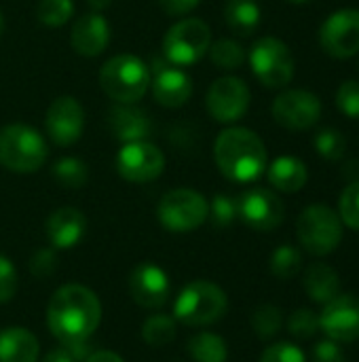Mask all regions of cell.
<instances>
[{
    "label": "cell",
    "mask_w": 359,
    "mask_h": 362,
    "mask_svg": "<svg viewBox=\"0 0 359 362\" xmlns=\"http://www.w3.org/2000/svg\"><path fill=\"white\" fill-rule=\"evenodd\" d=\"M53 178L66 189H80L89 180V168L76 157H61L53 163Z\"/></svg>",
    "instance_id": "83f0119b"
},
{
    "label": "cell",
    "mask_w": 359,
    "mask_h": 362,
    "mask_svg": "<svg viewBox=\"0 0 359 362\" xmlns=\"http://www.w3.org/2000/svg\"><path fill=\"white\" fill-rule=\"evenodd\" d=\"M322 49L336 59H349L359 53V11L341 8L332 13L320 30Z\"/></svg>",
    "instance_id": "9a60e30c"
},
{
    "label": "cell",
    "mask_w": 359,
    "mask_h": 362,
    "mask_svg": "<svg viewBox=\"0 0 359 362\" xmlns=\"http://www.w3.org/2000/svg\"><path fill=\"white\" fill-rule=\"evenodd\" d=\"M99 85L116 104H135L150 89V66L131 53L114 55L102 66Z\"/></svg>",
    "instance_id": "3957f363"
},
{
    "label": "cell",
    "mask_w": 359,
    "mask_h": 362,
    "mask_svg": "<svg viewBox=\"0 0 359 362\" xmlns=\"http://www.w3.org/2000/svg\"><path fill=\"white\" fill-rule=\"evenodd\" d=\"M157 216L167 231L188 233L199 229L209 216V202L195 189H174L167 191L159 206Z\"/></svg>",
    "instance_id": "52a82bcc"
},
{
    "label": "cell",
    "mask_w": 359,
    "mask_h": 362,
    "mask_svg": "<svg viewBox=\"0 0 359 362\" xmlns=\"http://www.w3.org/2000/svg\"><path fill=\"white\" fill-rule=\"evenodd\" d=\"M305 291L313 303L326 305L336 295H341V278L336 269L326 263H313L305 272Z\"/></svg>",
    "instance_id": "cb8c5ba5"
},
{
    "label": "cell",
    "mask_w": 359,
    "mask_h": 362,
    "mask_svg": "<svg viewBox=\"0 0 359 362\" xmlns=\"http://www.w3.org/2000/svg\"><path fill=\"white\" fill-rule=\"evenodd\" d=\"M163 170L165 155L157 144L148 140L123 144L116 153V172L127 182H150L159 178Z\"/></svg>",
    "instance_id": "8fae6325"
},
{
    "label": "cell",
    "mask_w": 359,
    "mask_h": 362,
    "mask_svg": "<svg viewBox=\"0 0 359 362\" xmlns=\"http://www.w3.org/2000/svg\"><path fill=\"white\" fill-rule=\"evenodd\" d=\"M40 362H78V358L68 350V348H55V350H51L44 358Z\"/></svg>",
    "instance_id": "7bdbcfd3"
},
{
    "label": "cell",
    "mask_w": 359,
    "mask_h": 362,
    "mask_svg": "<svg viewBox=\"0 0 359 362\" xmlns=\"http://www.w3.org/2000/svg\"><path fill=\"white\" fill-rule=\"evenodd\" d=\"M296 235L309 255L328 257L343 242V221L330 206L311 204L296 221Z\"/></svg>",
    "instance_id": "8992f818"
},
{
    "label": "cell",
    "mask_w": 359,
    "mask_h": 362,
    "mask_svg": "<svg viewBox=\"0 0 359 362\" xmlns=\"http://www.w3.org/2000/svg\"><path fill=\"white\" fill-rule=\"evenodd\" d=\"M87 2H89V6L93 8V13H97V11H102V8L110 6L112 0H87Z\"/></svg>",
    "instance_id": "f6af8a7d"
},
{
    "label": "cell",
    "mask_w": 359,
    "mask_h": 362,
    "mask_svg": "<svg viewBox=\"0 0 359 362\" xmlns=\"http://www.w3.org/2000/svg\"><path fill=\"white\" fill-rule=\"evenodd\" d=\"M284 325V314L275 305H260L252 314V329L260 339H273Z\"/></svg>",
    "instance_id": "4dcf8cb0"
},
{
    "label": "cell",
    "mask_w": 359,
    "mask_h": 362,
    "mask_svg": "<svg viewBox=\"0 0 359 362\" xmlns=\"http://www.w3.org/2000/svg\"><path fill=\"white\" fill-rule=\"evenodd\" d=\"M320 329L336 344L359 339V301L353 295H336L322 310Z\"/></svg>",
    "instance_id": "e0dca14e"
},
{
    "label": "cell",
    "mask_w": 359,
    "mask_h": 362,
    "mask_svg": "<svg viewBox=\"0 0 359 362\" xmlns=\"http://www.w3.org/2000/svg\"><path fill=\"white\" fill-rule=\"evenodd\" d=\"M188 354L195 362H226L229 348L220 335L201 331L188 339Z\"/></svg>",
    "instance_id": "484cf974"
},
{
    "label": "cell",
    "mask_w": 359,
    "mask_h": 362,
    "mask_svg": "<svg viewBox=\"0 0 359 362\" xmlns=\"http://www.w3.org/2000/svg\"><path fill=\"white\" fill-rule=\"evenodd\" d=\"M339 216L343 225H347L353 231H359V180L349 182L345 187L339 202Z\"/></svg>",
    "instance_id": "836d02e7"
},
{
    "label": "cell",
    "mask_w": 359,
    "mask_h": 362,
    "mask_svg": "<svg viewBox=\"0 0 359 362\" xmlns=\"http://www.w3.org/2000/svg\"><path fill=\"white\" fill-rule=\"evenodd\" d=\"M212 45V30L203 19L186 17L176 21L163 38V57L186 68L197 64Z\"/></svg>",
    "instance_id": "ba28073f"
},
{
    "label": "cell",
    "mask_w": 359,
    "mask_h": 362,
    "mask_svg": "<svg viewBox=\"0 0 359 362\" xmlns=\"http://www.w3.org/2000/svg\"><path fill=\"white\" fill-rule=\"evenodd\" d=\"M142 337L152 348H165L176 339V318L167 314H152L142 327Z\"/></svg>",
    "instance_id": "4316f807"
},
{
    "label": "cell",
    "mask_w": 359,
    "mask_h": 362,
    "mask_svg": "<svg viewBox=\"0 0 359 362\" xmlns=\"http://www.w3.org/2000/svg\"><path fill=\"white\" fill-rule=\"evenodd\" d=\"M224 21L237 36H252L260 25V4L256 0H226Z\"/></svg>",
    "instance_id": "d4e9b609"
},
{
    "label": "cell",
    "mask_w": 359,
    "mask_h": 362,
    "mask_svg": "<svg viewBox=\"0 0 359 362\" xmlns=\"http://www.w3.org/2000/svg\"><path fill=\"white\" fill-rule=\"evenodd\" d=\"M207 53L220 70H237L245 62V49L231 38L216 40L214 45H209Z\"/></svg>",
    "instance_id": "f546056e"
},
{
    "label": "cell",
    "mask_w": 359,
    "mask_h": 362,
    "mask_svg": "<svg viewBox=\"0 0 359 362\" xmlns=\"http://www.w3.org/2000/svg\"><path fill=\"white\" fill-rule=\"evenodd\" d=\"M47 136L57 146H70L80 140L85 132V110L72 95H61L51 102L44 117Z\"/></svg>",
    "instance_id": "2e32d148"
},
{
    "label": "cell",
    "mask_w": 359,
    "mask_h": 362,
    "mask_svg": "<svg viewBox=\"0 0 359 362\" xmlns=\"http://www.w3.org/2000/svg\"><path fill=\"white\" fill-rule=\"evenodd\" d=\"M17 286L19 280H17L15 265L11 263V259L0 255V303H8L15 297Z\"/></svg>",
    "instance_id": "f35d334b"
},
{
    "label": "cell",
    "mask_w": 359,
    "mask_h": 362,
    "mask_svg": "<svg viewBox=\"0 0 359 362\" xmlns=\"http://www.w3.org/2000/svg\"><path fill=\"white\" fill-rule=\"evenodd\" d=\"M110 42V23L99 13H87L78 17L70 32L72 49L83 57H97Z\"/></svg>",
    "instance_id": "d6986e66"
},
{
    "label": "cell",
    "mask_w": 359,
    "mask_h": 362,
    "mask_svg": "<svg viewBox=\"0 0 359 362\" xmlns=\"http://www.w3.org/2000/svg\"><path fill=\"white\" fill-rule=\"evenodd\" d=\"M201 0H159L161 8L167 13V15H174V17H180V15H186L190 13L193 8L199 6Z\"/></svg>",
    "instance_id": "b9f144b4"
},
{
    "label": "cell",
    "mask_w": 359,
    "mask_h": 362,
    "mask_svg": "<svg viewBox=\"0 0 359 362\" xmlns=\"http://www.w3.org/2000/svg\"><path fill=\"white\" fill-rule=\"evenodd\" d=\"M288 2H292V4H307V2H311V0H288Z\"/></svg>",
    "instance_id": "bcb514c9"
},
{
    "label": "cell",
    "mask_w": 359,
    "mask_h": 362,
    "mask_svg": "<svg viewBox=\"0 0 359 362\" xmlns=\"http://www.w3.org/2000/svg\"><path fill=\"white\" fill-rule=\"evenodd\" d=\"M239 218L254 231H273L286 218V206L271 189L254 187L237 199Z\"/></svg>",
    "instance_id": "7c38bea8"
},
{
    "label": "cell",
    "mask_w": 359,
    "mask_h": 362,
    "mask_svg": "<svg viewBox=\"0 0 359 362\" xmlns=\"http://www.w3.org/2000/svg\"><path fill=\"white\" fill-rule=\"evenodd\" d=\"M85 362H125L118 354L110 352V350H97V352H91Z\"/></svg>",
    "instance_id": "ee69618b"
},
{
    "label": "cell",
    "mask_w": 359,
    "mask_h": 362,
    "mask_svg": "<svg viewBox=\"0 0 359 362\" xmlns=\"http://www.w3.org/2000/svg\"><path fill=\"white\" fill-rule=\"evenodd\" d=\"M47 238L51 248L55 250H68L80 244V240L87 233V218L76 208H59L47 218Z\"/></svg>",
    "instance_id": "ffe728a7"
},
{
    "label": "cell",
    "mask_w": 359,
    "mask_h": 362,
    "mask_svg": "<svg viewBox=\"0 0 359 362\" xmlns=\"http://www.w3.org/2000/svg\"><path fill=\"white\" fill-rule=\"evenodd\" d=\"M229 310L226 293L209 282V280H195L182 288L174 303V318L186 327H207L224 318Z\"/></svg>",
    "instance_id": "5b68a950"
},
{
    "label": "cell",
    "mask_w": 359,
    "mask_h": 362,
    "mask_svg": "<svg viewBox=\"0 0 359 362\" xmlns=\"http://www.w3.org/2000/svg\"><path fill=\"white\" fill-rule=\"evenodd\" d=\"M214 159L222 176L233 182H254L267 170V146L248 127H226L214 142Z\"/></svg>",
    "instance_id": "7a4b0ae2"
},
{
    "label": "cell",
    "mask_w": 359,
    "mask_h": 362,
    "mask_svg": "<svg viewBox=\"0 0 359 362\" xmlns=\"http://www.w3.org/2000/svg\"><path fill=\"white\" fill-rule=\"evenodd\" d=\"M38 339L23 327H8L0 331V362H36Z\"/></svg>",
    "instance_id": "7402d4cb"
},
{
    "label": "cell",
    "mask_w": 359,
    "mask_h": 362,
    "mask_svg": "<svg viewBox=\"0 0 359 362\" xmlns=\"http://www.w3.org/2000/svg\"><path fill=\"white\" fill-rule=\"evenodd\" d=\"M150 87L154 100L165 108H180L193 95V81L188 72L163 55L152 59L150 66Z\"/></svg>",
    "instance_id": "4fadbf2b"
},
{
    "label": "cell",
    "mask_w": 359,
    "mask_h": 362,
    "mask_svg": "<svg viewBox=\"0 0 359 362\" xmlns=\"http://www.w3.org/2000/svg\"><path fill=\"white\" fill-rule=\"evenodd\" d=\"M209 216H212V223L218 227V229H224L229 225H233L237 218H239V210H237V199H233L231 195H216L209 204Z\"/></svg>",
    "instance_id": "d590c367"
},
{
    "label": "cell",
    "mask_w": 359,
    "mask_h": 362,
    "mask_svg": "<svg viewBox=\"0 0 359 362\" xmlns=\"http://www.w3.org/2000/svg\"><path fill=\"white\" fill-rule=\"evenodd\" d=\"M74 13L72 0H40L36 6V17L40 23L49 28H59L70 21Z\"/></svg>",
    "instance_id": "d6a6232c"
},
{
    "label": "cell",
    "mask_w": 359,
    "mask_h": 362,
    "mask_svg": "<svg viewBox=\"0 0 359 362\" xmlns=\"http://www.w3.org/2000/svg\"><path fill=\"white\" fill-rule=\"evenodd\" d=\"M336 104L343 115L351 119H359V81H345L339 87Z\"/></svg>",
    "instance_id": "74e56055"
},
{
    "label": "cell",
    "mask_w": 359,
    "mask_h": 362,
    "mask_svg": "<svg viewBox=\"0 0 359 362\" xmlns=\"http://www.w3.org/2000/svg\"><path fill=\"white\" fill-rule=\"evenodd\" d=\"M313 146L326 161H339L345 157L347 138L343 136V132H339L334 127H326L313 138Z\"/></svg>",
    "instance_id": "1f68e13d"
},
{
    "label": "cell",
    "mask_w": 359,
    "mask_h": 362,
    "mask_svg": "<svg viewBox=\"0 0 359 362\" xmlns=\"http://www.w3.org/2000/svg\"><path fill=\"white\" fill-rule=\"evenodd\" d=\"M102 322V303L97 295L83 284L57 288L47 308V327L66 348L87 346Z\"/></svg>",
    "instance_id": "6da1fadb"
},
{
    "label": "cell",
    "mask_w": 359,
    "mask_h": 362,
    "mask_svg": "<svg viewBox=\"0 0 359 362\" xmlns=\"http://www.w3.org/2000/svg\"><path fill=\"white\" fill-rule=\"evenodd\" d=\"M311 358H313V362H347V356H345L343 348L336 341H332V339L320 341L313 348Z\"/></svg>",
    "instance_id": "60d3db41"
},
{
    "label": "cell",
    "mask_w": 359,
    "mask_h": 362,
    "mask_svg": "<svg viewBox=\"0 0 359 362\" xmlns=\"http://www.w3.org/2000/svg\"><path fill=\"white\" fill-rule=\"evenodd\" d=\"M129 293L131 299L146 310L163 308L171 295L169 276L154 263H140L129 276Z\"/></svg>",
    "instance_id": "ac0fdd59"
},
{
    "label": "cell",
    "mask_w": 359,
    "mask_h": 362,
    "mask_svg": "<svg viewBox=\"0 0 359 362\" xmlns=\"http://www.w3.org/2000/svg\"><path fill=\"white\" fill-rule=\"evenodd\" d=\"M2 30H4V17H2V13H0V36H2Z\"/></svg>",
    "instance_id": "7dc6e473"
},
{
    "label": "cell",
    "mask_w": 359,
    "mask_h": 362,
    "mask_svg": "<svg viewBox=\"0 0 359 362\" xmlns=\"http://www.w3.org/2000/svg\"><path fill=\"white\" fill-rule=\"evenodd\" d=\"M250 66L254 76L269 89H281L294 78V55L275 36H262L252 45Z\"/></svg>",
    "instance_id": "9c48e42d"
},
{
    "label": "cell",
    "mask_w": 359,
    "mask_h": 362,
    "mask_svg": "<svg viewBox=\"0 0 359 362\" xmlns=\"http://www.w3.org/2000/svg\"><path fill=\"white\" fill-rule=\"evenodd\" d=\"M260 362H307V356H305V352L298 346L281 341V344L269 346L262 352Z\"/></svg>",
    "instance_id": "8d00e7d4"
},
{
    "label": "cell",
    "mask_w": 359,
    "mask_h": 362,
    "mask_svg": "<svg viewBox=\"0 0 359 362\" xmlns=\"http://www.w3.org/2000/svg\"><path fill=\"white\" fill-rule=\"evenodd\" d=\"M273 119L294 132H303L313 127L322 117V100L305 89H288L281 91L273 102Z\"/></svg>",
    "instance_id": "5bb4252c"
},
{
    "label": "cell",
    "mask_w": 359,
    "mask_h": 362,
    "mask_svg": "<svg viewBox=\"0 0 359 362\" xmlns=\"http://www.w3.org/2000/svg\"><path fill=\"white\" fill-rule=\"evenodd\" d=\"M49 146L42 134L23 123L0 129V165L15 174H32L44 165Z\"/></svg>",
    "instance_id": "277c9868"
},
{
    "label": "cell",
    "mask_w": 359,
    "mask_h": 362,
    "mask_svg": "<svg viewBox=\"0 0 359 362\" xmlns=\"http://www.w3.org/2000/svg\"><path fill=\"white\" fill-rule=\"evenodd\" d=\"M288 331L292 337L307 341V339L315 337V333L320 331V318L315 312H311L307 308L296 310V312H292V316L288 320Z\"/></svg>",
    "instance_id": "e575fe53"
},
{
    "label": "cell",
    "mask_w": 359,
    "mask_h": 362,
    "mask_svg": "<svg viewBox=\"0 0 359 362\" xmlns=\"http://www.w3.org/2000/svg\"><path fill=\"white\" fill-rule=\"evenodd\" d=\"M57 267V255L55 248H40L30 259V272L36 278H49Z\"/></svg>",
    "instance_id": "ab89813d"
},
{
    "label": "cell",
    "mask_w": 359,
    "mask_h": 362,
    "mask_svg": "<svg viewBox=\"0 0 359 362\" xmlns=\"http://www.w3.org/2000/svg\"><path fill=\"white\" fill-rule=\"evenodd\" d=\"M303 267V255L296 246L284 244L271 255V274L279 280H292Z\"/></svg>",
    "instance_id": "f1b7e54d"
},
{
    "label": "cell",
    "mask_w": 359,
    "mask_h": 362,
    "mask_svg": "<svg viewBox=\"0 0 359 362\" xmlns=\"http://www.w3.org/2000/svg\"><path fill=\"white\" fill-rule=\"evenodd\" d=\"M205 106L214 121L233 125L243 119L250 108V87L239 76H222L209 85Z\"/></svg>",
    "instance_id": "30bf717a"
},
{
    "label": "cell",
    "mask_w": 359,
    "mask_h": 362,
    "mask_svg": "<svg viewBox=\"0 0 359 362\" xmlns=\"http://www.w3.org/2000/svg\"><path fill=\"white\" fill-rule=\"evenodd\" d=\"M267 178L269 182L281 191V193H296L307 185L309 172L307 165L298 157H277L269 168H267Z\"/></svg>",
    "instance_id": "603a6c76"
},
{
    "label": "cell",
    "mask_w": 359,
    "mask_h": 362,
    "mask_svg": "<svg viewBox=\"0 0 359 362\" xmlns=\"http://www.w3.org/2000/svg\"><path fill=\"white\" fill-rule=\"evenodd\" d=\"M108 123L112 136L125 144L146 140L152 132L148 115L142 108H135L133 104H114L110 108Z\"/></svg>",
    "instance_id": "44dd1931"
}]
</instances>
